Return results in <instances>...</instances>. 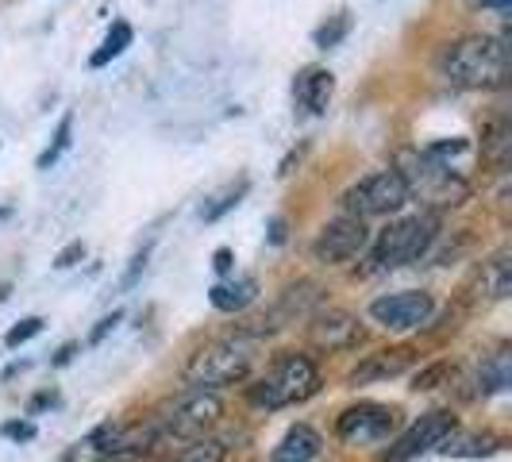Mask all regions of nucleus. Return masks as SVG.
Returning <instances> with one entry per match:
<instances>
[{
    "instance_id": "35",
    "label": "nucleus",
    "mask_w": 512,
    "mask_h": 462,
    "mask_svg": "<svg viewBox=\"0 0 512 462\" xmlns=\"http://www.w3.org/2000/svg\"><path fill=\"white\" fill-rule=\"evenodd\" d=\"M4 297H8V285H0V301H4Z\"/></svg>"
},
{
    "instance_id": "19",
    "label": "nucleus",
    "mask_w": 512,
    "mask_h": 462,
    "mask_svg": "<svg viewBox=\"0 0 512 462\" xmlns=\"http://www.w3.org/2000/svg\"><path fill=\"white\" fill-rule=\"evenodd\" d=\"M478 289L486 293L489 301H505L512 293V255L509 251H497L493 258L482 262L478 270Z\"/></svg>"
},
{
    "instance_id": "10",
    "label": "nucleus",
    "mask_w": 512,
    "mask_h": 462,
    "mask_svg": "<svg viewBox=\"0 0 512 462\" xmlns=\"http://www.w3.org/2000/svg\"><path fill=\"white\" fill-rule=\"evenodd\" d=\"M455 428H459V420H455V412L451 409L424 412L420 420H412L409 428L393 439V447L385 451L382 459L385 462H409V459H416V455H424V451L439 447V443L451 436Z\"/></svg>"
},
{
    "instance_id": "6",
    "label": "nucleus",
    "mask_w": 512,
    "mask_h": 462,
    "mask_svg": "<svg viewBox=\"0 0 512 462\" xmlns=\"http://www.w3.org/2000/svg\"><path fill=\"white\" fill-rule=\"evenodd\" d=\"M220 416H224L220 393L193 385L181 397H174L158 416H151V424L158 432V443H193L205 436L212 424H220Z\"/></svg>"
},
{
    "instance_id": "5",
    "label": "nucleus",
    "mask_w": 512,
    "mask_h": 462,
    "mask_svg": "<svg viewBox=\"0 0 512 462\" xmlns=\"http://www.w3.org/2000/svg\"><path fill=\"white\" fill-rule=\"evenodd\" d=\"M439 235V216L436 212H416V216H405V220H393L389 228L378 235L374 251H370V270L374 274H385V270H401V266H412L432 251Z\"/></svg>"
},
{
    "instance_id": "2",
    "label": "nucleus",
    "mask_w": 512,
    "mask_h": 462,
    "mask_svg": "<svg viewBox=\"0 0 512 462\" xmlns=\"http://www.w3.org/2000/svg\"><path fill=\"white\" fill-rule=\"evenodd\" d=\"M320 385L324 382H320V366L316 362L301 355V351H282V355H274V362L266 366L262 378L247 385V401L266 412L293 409L308 397H316Z\"/></svg>"
},
{
    "instance_id": "30",
    "label": "nucleus",
    "mask_w": 512,
    "mask_h": 462,
    "mask_svg": "<svg viewBox=\"0 0 512 462\" xmlns=\"http://www.w3.org/2000/svg\"><path fill=\"white\" fill-rule=\"evenodd\" d=\"M120 320H124V312H112V316H104L101 324H97V328H93V335H89V343H101L104 335L112 332V328H116V324H120Z\"/></svg>"
},
{
    "instance_id": "26",
    "label": "nucleus",
    "mask_w": 512,
    "mask_h": 462,
    "mask_svg": "<svg viewBox=\"0 0 512 462\" xmlns=\"http://www.w3.org/2000/svg\"><path fill=\"white\" fill-rule=\"evenodd\" d=\"M70 135H74V116L66 112V116H62V124H58V131H54V143L39 154V170H47V166H54V162H58V154L70 147Z\"/></svg>"
},
{
    "instance_id": "9",
    "label": "nucleus",
    "mask_w": 512,
    "mask_h": 462,
    "mask_svg": "<svg viewBox=\"0 0 512 462\" xmlns=\"http://www.w3.org/2000/svg\"><path fill=\"white\" fill-rule=\"evenodd\" d=\"M366 243H370L366 220H359V216H335L312 239V258L320 266H343V262H351L355 255H362Z\"/></svg>"
},
{
    "instance_id": "28",
    "label": "nucleus",
    "mask_w": 512,
    "mask_h": 462,
    "mask_svg": "<svg viewBox=\"0 0 512 462\" xmlns=\"http://www.w3.org/2000/svg\"><path fill=\"white\" fill-rule=\"evenodd\" d=\"M77 258H85V243H81V239H77V243H70L66 251H58V258H54V266H58V270H66V266H74Z\"/></svg>"
},
{
    "instance_id": "22",
    "label": "nucleus",
    "mask_w": 512,
    "mask_h": 462,
    "mask_svg": "<svg viewBox=\"0 0 512 462\" xmlns=\"http://www.w3.org/2000/svg\"><path fill=\"white\" fill-rule=\"evenodd\" d=\"M228 459V443L216 436H201L193 439V443H185L174 462H224Z\"/></svg>"
},
{
    "instance_id": "4",
    "label": "nucleus",
    "mask_w": 512,
    "mask_h": 462,
    "mask_svg": "<svg viewBox=\"0 0 512 462\" xmlns=\"http://www.w3.org/2000/svg\"><path fill=\"white\" fill-rule=\"evenodd\" d=\"M405 189H409V201L420 197L428 212H439V208H459L466 197H470V181L462 178L451 162H439L428 151H405L401 154V166H393Z\"/></svg>"
},
{
    "instance_id": "31",
    "label": "nucleus",
    "mask_w": 512,
    "mask_h": 462,
    "mask_svg": "<svg viewBox=\"0 0 512 462\" xmlns=\"http://www.w3.org/2000/svg\"><path fill=\"white\" fill-rule=\"evenodd\" d=\"M212 266H216V274H231V251L228 247H220V251L212 255Z\"/></svg>"
},
{
    "instance_id": "33",
    "label": "nucleus",
    "mask_w": 512,
    "mask_h": 462,
    "mask_svg": "<svg viewBox=\"0 0 512 462\" xmlns=\"http://www.w3.org/2000/svg\"><path fill=\"white\" fill-rule=\"evenodd\" d=\"M282 239H285V220L274 216V220H270V243H282Z\"/></svg>"
},
{
    "instance_id": "12",
    "label": "nucleus",
    "mask_w": 512,
    "mask_h": 462,
    "mask_svg": "<svg viewBox=\"0 0 512 462\" xmlns=\"http://www.w3.org/2000/svg\"><path fill=\"white\" fill-rule=\"evenodd\" d=\"M320 285L308 282V278H301V282L285 285L282 297L274 301V308L270 312H262L258 320H251V328H239L243 335H251V339H262L266 332H278V328H285V324H297L301 316H312V308L320 305Z\"/></svg>"
},
{
    "instance_id": "16",
    "label": "nucleus",
    "mask_w": 512,
    "mask_h": 462,
    "mask_svg": "<svg viewBox=\"0 0 512 462\" xmlns=\"http://www.w3.org/2000/svg\"><path fill=\"white\" fill-rule=\"evenodd\" d=\"M320 455H324V439H320V432L308 428V424H293V428L282 436V443L274 447L270 462H320Z\"/></svg>"
},
{
    "instance_id": "32",
    "label": "nucleus",
    "mask_w": 512,
    "mask_h": 462,
    "mask_svg": "<svg viewBox=\"0 0 512 462\" xmlns=\"http://www.w3.org/2000/svg\"><path fill=\"white\" fill-rule=\"evenodd\" d=\"M4 436H12V439H31V436H35V428H31V424H4Z\"/></svg>"
},
{
    "instance_id": "14",
    "label": "nucleus",
    "mask_w": 512,
    "mask_h": 462,
    "mask_svg": "<svg viewBox=\"0 0 512 462\" xmlns=\"http://www.w3.org/2000/svg\"><path fill=\"white\" fill-rule=\"evenodd\" d=\"M416 362H420V355L412 347H385V351H374V355H362L359 366L347 374V385L389 382V378L409 374Z\"/></svg>"
},
{
    "instance_id": "11",
    "label": "nucleus",
    "mask_w": 512,
    "mask_h": 462,
    "mask_svg": "<svg viewBox=\"0 0 512 462\" xmlns=\"http://www.w3.org/2000/svg\"><path fill=\"white\" fill-rule=\"evenodd\" d=\"M432 312H436V301L424 289H397V293H382L370 301V316L389 332H412L428 324Z\"/></svg>"
},
{
    "instance_id": "20",
    "label": "nucleus",
    "mask_w": 512,
    "mask_h": 462,
    "mask_svg": "<svg viewBox=\"0 0 512 462\" xmlns=\"http://www.w3.org/2000/svg\"><path fill=\"white\" fill-rule=\"evenodd\" d=\"M509 382H512V355H509V347H497L493 355L482 359L474 385H478V393H482V397H489V393L509 389Z\"/></svg>"
},
{
    "instance_id": "25",
    "label": "nucleus",
    "mask_w": 512,
    "mask_h": 462,
    "mask_svg": "<svg viewBox=\"0 0 512 462\" xmlns=\"http://www.w3.org/2000/svg\"><path fill=\"white\" fill-rule=\"evenodd\" d=\"M482 147H486V158L493 166H505V158H509V124L505 120H493L482 131Z\"/></svg>"
},
{
    "instance_id": "23",
    "label": "nucleus",
    "mask_w": 512,
    "mask_h": 462,
    "mask_svg": "<svg viewBox=\"0 0 512 462\" xmlns=\"http://www.w3.org/2000/svg\"><path fill=\"white\" fill-rule=\"evenodd\" d=\"M247 189H251V185H247V178H239V181H231V185H224L216 197H208V201H205V208H201V220H205V224H216L224 212H231V208L239 205V197H243Z\"/></svg>"
},
{
    "instance_id": "24",
    "label": "nucleus",
    "mask_w": 512,
    "mask_h": 462,
    "mask_svg": "<svg viewBox=\"0 0 512 462\" xmlns=\"http://www.w3.org/2000/svg\"><path fill=\"white\" fill-rule=\"evenodd\" d=\"M347 31H351V12H347V8H339L335 16H328L324 24L312 31V43H316L320 51H332V47H339V43L347 39Z\"/></svg>"
},
{
    "instance_id": "8",
    "label": "nucleus",
    "mask_w": 512,
    "mask_h": 462,
    "mask_svg": "<svg viewBox=\"0 0 512 462\" xmlns=\"http://www.w3.org/2000/svg\"><path fill=\"white\" fill-rule=\"evenodd\" d=\"M397 428H401V412L378 405V401H359V405L339 412V420H335V436L351 443V447L385 443Z\"/></svg>"
},
{
    "instance_id": "15",
    "label": "nucleus",
    "mask_w": 512,
    "mask_h": 462,
    "mask_svg": "<svg viewBox=\"0 0 512 462\" xmlns=\"http://www.w3.org/2000/svg\"><path fill=\"white\" fill-rule=\"evenodd\" d=\"M332 93H335V77L324 66H305L297 74V81H293V101H297V108H305L308 116H320L332 104Z\"/></svg>"
},
{
    "instance_id": "13",
    "label": "nucleus",
    "mask_w": 512,
    "mask_h": 462,
    "mask_svg": "<svg viewBox=\"0 0 512 462\" xmlns=\"http://www.w3.org/2000/svg\"><path fill=\"white\" fill-rule=\"evenodd\" d=\"M308 343L320 351H355L366 343V328L347 308H320L308 316Z\"/></svg>"
},
{
    "instance_id": "29",
    "label": "nucleus",
    "mask_w": 512,
    "mask_h": 462,
    "mask_svg": "<svg viewBox=\"0 0 512 462\" xmlns=\"http://www.w3.org/2000/svg\"><path fill=\"white\" fill-rule=\"evenodd\" d=\"M147 255H151V251H147V247H143V251H139V255L131 258V270H128V274H124V289H131V285L139 282V274H143V270H147Z\"/></svg>"
},
{
    "instance_id": "7",
    "label": "nucleus",
    "mask_w": 512,
    "mask_h": 462,
    "mask_svg": "<svg viewBox=\"0 0 512 462\" xmlns=\"http://www.w3.org/2000/svg\"><path fill=\"white\" fill-rule=\"evenodd\" d=\"M409 205V189H405V181L397 170H374V174H366L359 178L343 197H339V208H343V216H389V212H401V208Z\"/></svg>"
},
{
    "instance_id": "21",
    "label": "nucleus",
    "mask_w": 512,
    "mask_h": 462,
    "mask_svg": "<svg viewBox=\"0 0 512 462\" xmlns=\"http://www.w3.org/2000/svg\"><path fill=\"white\" fill-rule=\"evenodd\" d=\"M131 39H135V31H131V24H124V20H116L112 24V31L104 35V43H101V51H93V58H89V66H108L112 58H120V54L131 47Z\"/></svg>"
},
{
    "instance_id": "18",
    "label": "nucleus",
    "mask_w": 512,
    "mask_h": 462,
    "mask_svg": "<svg viewBox=\"0 0 512 462\" xmlns=\"http://www.w3.org/2000/svg\"><path fill=\"white\" fill-rule=\"evenodd\" d=\"M208 301H212V308H220V312H243L247 305L258 301V282L251 274H243V278H235V282L212 285V289H208Z\"/></svg>"
},
{
    "instance_id": "17",
    "label": "nucleus",
    "mask_w": 512,
    "mask_h": 462,
    "mask_svg": "<svg viewBox=\"0 0 512 462\" xmlns=\"http://www.w3.org/2000/svg\"><path fill=\"white\" fill-rule=\"evenodd\" d=\"M439 451L451 455V459H486L493 451H501V436H493V432H459L455 428L439 443Z\"/></svg>"
},
{
    "instance_id": "1",
    "label": "nucleus",
    "mask_w": 512,
    "mask_h": 462,
    "mask_svg": "<svg viewBox=\"0 0 512 462\" xmlns=\"http://www.w3.org/2000/svg\"><path fill=\"white\" fill-rule=\"evenodd\" d=\"M439 74L459 89H501L509 74V47L497 35H462L443 47Z\"/></svg>"
},
{
    "instance_id": "3",
    "label": "nucleus",
    "mask_w": 512,
    "mask_h": 462,
    "mask_svg": "<svg viewBox=\"0 0 512 462\" xmlns=\"http://www.w3.org/2000/svg\"><path fill=\"white\" fill-rule=\"evenodd\" d=\"M258 355V339L243 332L220 335V339H208L205 347L193 351V359L185 362V378L201 389H220V385L247 382L251 366Z\"/></svg>"
},
{
    "instance_id": "34",
    "label": "nucleus",
    "mask_w": 512,
    "mask_h": 462,
    "mask_svg": "<svg viewBox=\"0 0 512 462\" xmlns=\"http://www.w3.org/2000/svg\"><path fill=\"white\" fill-rule=\"evenodd\" d=\"M478 4H482V8H497V12H505L512 0H478Z\"/></svg>"
},
{
    "instance_id": "27",
    "label": "nucleus",
    "mask_w": 512,
    "mask_h": 462,
    "mask_svg": "<svg viewBox=\"0 0 512 462\" xmlns=\"http://www.w3.org/2000/svg\"><path fill=\"white\" fill-rule=\"evenodd\" d=\"M39 332H43V320H39V316H27V320H20L12 332L4 335V343H8V347H20V343H27L31 335H39Z\"/></svg>"
}]
</instances>
